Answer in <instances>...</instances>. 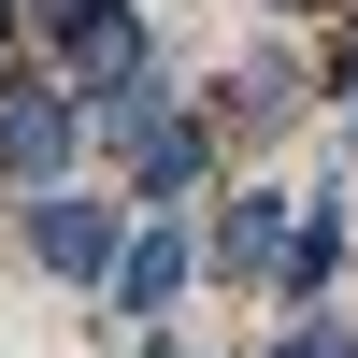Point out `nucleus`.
Instances as JSON below:
<instances>
[{
    "label": "nucleus",
    "mask_w": 358,
    "mask_h": 358,
    "mask_svg": "<svg viewBox=\"0 0 358 358\" xmlns=\"http://www.w3.org/2000/svg\"><path fill=\"white\" fill-rule=\"evenodd\" d=\"M0 215H15V258H29V273H57L72 301H101L115 258H129V229H143V201L115 187V172H72V187H29V201H0Z\"/></svg>",
    "instance_id": "nucleus-1"
},
{
    "label": "nucleus",
    "mask_w": 358,
    "mask_h": 358,
    "mask_svg": "<svg viewBox=\"0 0 358 358\" xmlns=\"http://www.w3.org/2000/svg\"><path fill=\"white\" fill-rule=\"evenodd\" d=\"M287 229H301V187L244 158L215 201H201V258H215V287H258V301H273V273H287Z\"/></svg>",
    "instance_id": "nucleus-6"
},
{
    "label": "nucleus",
    "mask_w": 358,
    "mask_h": 358,
    "mask_svg": "<svg viewBox=\"0 0 358 358\" xmlns=\"http://www.w3.org/2000/svg\"><path fill=\"white\" fill-rule=\"evenodd\" d=\"M330 143H344V172H358V101H344V115H330Z\"/></svg>",
    "instance_id": "nucleus-12"
},
{
    "label": "nucleus",
    "mask_w": 358,
    "mask_h": 358,
    "mask_svg": "<svg viewBox=\"0 0 358 358\" xmlns=\"http://www.w3.org/2000/svg\"><path fill=\"white\" fill-rule=\"evenodd\" d=\"M101 172L143 201V215H201V201L229 187V129H215V101H158V115H129V129H101Z\"/></svg>",
    "instance_id": "nucleus-2"
},
{
    "label": "nucleus",
    "mask_w": 358,
    "mask_h": 358,
    "mask_svg": "<svg viewBox=\"0 0 358 358\" xmlns=\"http://www.w3.org/2000/svg\"><path fill=\"white\" fill-rule=\"evenodd\" d=\"M72 172H101V115H86V86L57 57H15L0 72V201L72 187Z\"/></svg>",
    "instance_id": "nucleus-3"
},
{
    "label": "nucleus",
    "mask_w": 358,
    "mask_h": 358,
    "mask_svg": "<svg viewBox=\"0 0 358 358\" xmlns=\"http://www.w3.org/2000/svg\"><path fill=\"white\" fill-rule=\"evenodd\" d=\"M344 273H358V172H315V187H301V229H287V273H273V315L344 301Z\"/></svg>",
    "instance_id": "nucleus-7"
},
{
    "label": "nucleus",
    "mask_w": 358,
    "mask_h": 358,
    "mask_svg": "<svg viewBox=\"0 0 358 358\" xmlns=\"http://www.w3.org/2000/svg\"><path fill=\"white\" fill-rule=\"evenodd\" d=\"M129 358H215V344H201L187 315H172V330H129Z\"/></svg>",
    "instance_id": "nucleus-10"
},
{
    "label": "nucleus",
    "mask_w": 358,
    "mask_h": 358,
    "mask_svg": "<svg viewBox=\"0 0 358 358\" xmlns=\"http://www.w3.org/2000/svg\"><path fill=\"white\" fill-rule=\"evenodd\" d=\"M201 101H215V129H229V158H258V143H273L287 115L315 101V86H301V57H287V43H244V57H229L215 86H201Z\"/></svg>",
    "instance_id": "nucleus-8"
},
{
    "label": "nucleus",
    "mask_w": 358,
    "mask_h": 358,
    "mask_svg": "<svg viewBox=\"0 0 358 358\" xmlns=\"http://www.w3.org/2000/svg\"><path fill=\"white\" fill-rule=\"evenodd\" d=\"M29 57H57V72L101 101V86L172 72V29H158V0H29Z\"/></svg>",
    "instance_id": "nucleus-4"
},
{
    "label": "nucleus",
    "mask_w": 358,
    "mask_h": 358,
    "mask_svg": "<svg viewBox=\"0 0 358 358\" xmlns=\"http://www.w3.org/2000/svg\"><path fill=\"white\" fill-rule=\"evenodd\" d=\"M258 358H358V301H301V315H273V344Z\"/></svg>",
    "instance_id": "nucleus-9"
},
{
    "label": "nucleus",
    "mask_w": 358,
    "mask_h": 358,
    "mask_svg": "<svg viewBox=\"0 0 358 358\" xmlns=\"http://www.w3.org/2000/svg\"><path fill=\"white\" fill-rule=\"evenodd\" d=\"M15 57H29V0H0V72H15Z\"/></svg>",
    "instance_id": "nucleus-11"
},
{
    "label": "nucleus",
    "mask_w": 358,
    "mask_h": 358,
    "mask_svg": "<svg viewBox=\"0 0 358 358\" xmlns=\"http://www.w3.org/2000/svg\"><path fill=\"white\" fill-rule=\"evenodd\" d=\"M201 287H215V258H201V215H143V229H129V258H115V287L86 301V330H115V344H129V330H172Z\"/></svg>",
    "instance_id": "nucleus-5"
},
{
    "label": "nucleus",
    "mask_w": 358,
    "mask_h": 358,
    "mask_svg": "<svg viewBox=\"0 0 358 358\" xmlns=\"http://www.w3.org/2000/svg\"><path fill=\"white\" fill-rule=\"evenodd\" d=\"M258 15H273V29H287V15H330V0H258Z\"/></svg>",
    "instance_id": "nucleus-13"
}]
</instances>
